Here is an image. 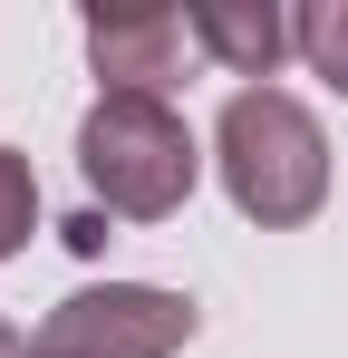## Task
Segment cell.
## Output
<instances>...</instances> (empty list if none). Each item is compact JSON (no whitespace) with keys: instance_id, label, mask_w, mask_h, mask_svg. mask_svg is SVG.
I'll list each match as a JSON object with an SVG mask.
<instances>
[{"instance_id":"cell-6","label":"cell","mask_w":348,"mask_h":358,"mask_svg":"<svg viewBox=\"0 0 348 358\" xmlns=\"http://www.w3.org/2000/svg\"><path fill=\"white\" fill-rule=\"evenodd\" d=\"M290 39H300V59L348 97V0H310V10L290 20Z\"/></svg>"},{"instance_id":"cell-2","label":"cell","mask_w":348,"mask_h":358,"mask_svg":"<svg viewBox=\"0 0 348 358\" xmlns=\"http://www.w3.org/2000/svg\"><path fill=\"white\" fill-rule=\"evenodd\" d=\"M78 175H87V194H97L107 213H126V223H165V213H184L203 155H194V126L174 117L165 97L97 87V107L78 117Z\"/></svg>"},{"instance_id":"cell-1","label":"cell","mask_w":348,"mask_h":358,"mask_svg":"<svg viewBox=\"0 0 348 358\" xmlns=\"http://www.w3.org/2000/svg\"><path fill=\"white\" fill-rule=\"evenodd\" d=\"M213 165H223V194L242 203V223H261V233H290L329 203V136L290 87H232L223 126H213Z\"/></svg>"},{"instance_id":"cell-4","label":"cell","mask_w":348,"mask_h":358,"mask_svg":"<svg viewBox=\"0 0 348 358\" xmlns=\"http://www.w3.org/2000/svg\"><path fill=\"white\" fill-rule=\"evenodd\" d=\"M194 59V20L184 10H97L87 20V68L126 97H165Z\"/></svg>"},{"instance_id":"cell-8","label":"cell","mask_w":348,"mask_h":358,"mask_svg":"<svg viewBox=\"0 0 348 358\" xmlns=\"http://www.w3.org/2000/svg\"><path fill=\"white\" fill-rule=\"evenodd\" d=\"M0 358H20V329H10V320H0Z\"/></svg>"},{"instance_id":"cell-3","label":"cell","mask_w":348,"mask_h":358,"mask_svg":"<svg viewBox=\"0 0 348 358\" xmlns=\"http://www.w3.org/2000/svg\"><path fill=\"white\" fill-rule=\"evenodd\" d=\"M194 339V300L155 281H107V291H68L39 320L29 358H174Z\"/></svg>"},{"instance_id":"cell-7","label":"cell","mask_w":348,"mask_h":358,"mask_svg":"<svg viewBox=\"0 0 348 358\" xmlns=\"http://www.w3.org/2000/svg\"><path fill=\"white\" fill-rule=\"evenodd\" d=\"M29 223H39V175H29V155L0 145V262L29 242Z\"/></svg>"},{"instance_id":"cell-5","label":"cell","mask_w":348,"mask_h":358,"mask_svg":"<svg viewBox=\"0 0 348 358\" xmlns=\"http://www.w3.org/2000/svg\"><path fill=\"white\" fill-rule=\"evenodd\" d=\"M184 20H194V49H203V59H223L232 78H252V87L300 49V39H290V20L271 10V0H203V10H184Z\"/></svg>"}]
</instances>
